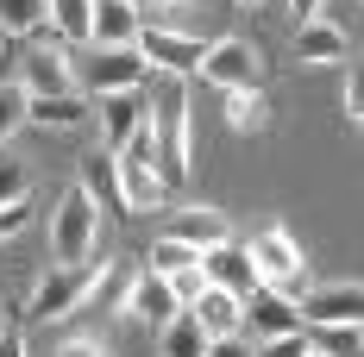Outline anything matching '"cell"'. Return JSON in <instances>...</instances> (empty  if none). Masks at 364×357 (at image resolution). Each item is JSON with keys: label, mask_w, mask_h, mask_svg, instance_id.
Wrapping results in <instances>:
<instances>
[{"label": "cell", "mask_w": 364, "mask_h": 357, "mask_svg": "<svg viewBox=\"0 0 364 357\" xmlns=\"http://www.w3.org/2000/svg\"><path fill=\"white\" fill-rule=\"evenodd\" d=\"M82 188L95 194V207H119V214H126V201H119V170H113V157H88V163H82Z\"/></svg>", "instance_id": "22"}, {"label": "cell", "mask_w": 364, "mask_h": 357, "mask_svg": "<svg viewBox=\"0 0 364 357\" xmlns=\"http://www.w3.org/2000/svg\"><path fill=\"white\" fill-rule=\"evenodd\" d=\"M170 238H182L188 251H214V245L232 238V226H226L220 207H182V214L170 219Z\"/></svg>", "instance_id": "16"}, {"label": "cell", "mask_w": 364, "mask_h": 357, "mask_svg": "<svg viewBox=\"0 0 364 357\" xmlns=\"http://www.w3.org/2000/svg\"><path fill=\"white\" fill-rule=\"evenodd\" d=\"M208 357H257V351L245 345V332H232V339H214V345H208Z\"/></svg>", "instance_id": "32"}, {"label": "cell", "mask_w": 364, "mask_h": 357, "mask_svg": "<svg viewBox=\"0 0 364 357\" xmlns=\"http://www.w3.org/2000/svg\"><path fill=\"white\" fill-rule=\"evenodd\" d=\"M208 44L214 38H195V32H170V26H139V38H132V50L145 57L151 70H164V75H195L201 70V57H208Z\"/></svg>", "instance_id": "5"}, {"label": "cell", "mask_w": 364, "mask_h": 357, "mask_svg": "<svg viewBox=\"0 0 364 357\" xmlns=\"http://www.w3.org/2000/svg\"><path fill=\"white\" fill-rule=\"evenodd\" d=\"M164 282L176 295V307H195V295L208 288V276H201V263H195V270H176V276H164Z\"/></svg>", "instance_id": "28"}, {"label": "cell", "mask_w": 364, "mask_h": 357, "mask_svg": "<svg viewBox=\"0 0 364 357\" xmlns=\"http://www.w3.org/2000/svg\"><path fill=\"white\" fill-rule=\"evenodd\" d=\"M26 219H32V207H26V201H13V207H0V238H13V232H26Z\"/></svg>", "instance_id": "31"}, {"label": "cell", "mask_w": 364, "mask_h": 357, "mask_svg": "<svg viewBox=\"0 0 364 357\" xmlns=\"http://www.w3.org/2000/svg\"><path fill=\"white\" fill-rule=\"evenodd\" d=\"M0 357H26V332L19 326H0Z\"/></svg>", "instance_id": "34"}, {"label": "cell", "mask_w": 364, "mask_h": 357, "mask_svg": "<svg viewBox=\"0 0 364 357\" xmlns=\"http://www.w3.org/2000/svg\"><path fill=\"white\" fill-rule=\"evenodd\" d=\"M57 357H113L107 345H101V339H63V351Z\"/></svg>", "instance_id": "33"}, {"label": "cell", "mask_w": 364, "mask_h": 357, "mask_svg": "<svg viewBox=\"0 0 364 357\" xmlns=\"http://www.w3.org/2000/svg\"><path fill=\"white\" fill-rule=\"evenodd\" d=\"M295 314L308 326H358L364 314V288L358 282H321V288H301L295 295Z\"/></svg>", "instance_id": "9"}, {"label": "cell", "mask_w": 364, "mask_h": 357, "mask_svg": "<svg viewBox=\"0 0 364 357\" xmlns=\"http://www.w3.org/2000/svg\"><path fill=\"white\" fill-rule=\"evenodd\" d=\"M245 257H252V270H257V288H277L289 301L308 288V257H301V245H295L283 226H264L252 245H245Z\"/></svg>", "instance_id": "4"}, {"label": "cell", "mask_w": 364, "mask_h": 357, "mask_svg": "<svg viewBox=\"0 0 364 357\" xmlns=\"http://www.w3.org/2000/svg\"><path fill=\"white\" fill-rule=\"evenodd\" d=\"M26 188H32V170L13 157V150H0V207H13V201H26Z\"/></svg>", "instance_id": "26"}, {"label": "cell", "mask_w": 364, "mask_h": 357, "mask_svg": "<svg viewBox=\"0 0 364 357\" xmlns=\"http://www.w3.org/2000/svg\"><path fill=\"white\" fill-rule=\"evenodd\" d=\"M95 295V263H57L32 288V320H63Z\"/></svg>", "instance_id": "6"}, {"label": "cell", "mask_w": 364, "mask_h": 357, "mask_svg": "<svg viewBox=\"0 0 364 357\" xmlns=\"http://www.w3.org/2000/svg\"><path fill=\"white\" fill-rule=\"evenodd\" d=\"M208 345H214V339L195 326V314H188V307H176L170 320L157 326V351H164V357H208Z\"/></svg>", "instance_id": "19"}, {"label": "cell", "mask_w": 364, "mask_h": 357, "mask_svg": "<svg viewBox=\"0 0 364 357\" xmlns=\"http://www.w3.org/2000/svg\"><path fill=\"white\" fill-rule=\"evenodd\" d=\"M19 126H26V88L19 82H0V144L13 138Z\"/></svg>", "instance_id": "27"}, {"label": "cell", "mask_w": 364, "mask_h": 357, "mask_svg": "<svg viewBox=\"0 0 364 357\" xmlns=\"http://www.w3.org/2000/svg\"><path fill=\"white\" fill-rule=\"evenodd\" d=\"M201 276H208V288L232 295V301H252V295H257V270H252V257H245V245H239V238L201 251Z\"/></svg>", "instance_id": "10"}, {"label": "cell", "mask_w": 364, "mask_h": 357, "mask_svg": "<svg viewBox=\"0 0 364 357\" xmlns=\"http://www.w3.org/2000/svg\"><path fill=\"white\" fill-rule=\"evenodd\" d=\"M239 307H245V301H232V295H220V288H201L188 314H195V326H201L208 339H232V332H245V326H239Z\"/></svg>", "instance_id": "17"}, {"label": "cell", "mask_w": 364, "mask_h": 357, "mask_svg": "<svg viewBox=\"0 0 364 357\" xmlns=\"http://www.w3.org/2000/svg\"><path fill=\"white\" fill-rule=\"evenodd\" d=\"M145 82H151V63L139 50H95L75 75L82 94H126V88H145Z\"/></svg>", "instance_id": "8"}, {"label": "cell", "mask_w": 364, "mask_h": 357, "mask_svg": "<svg viewBox=\"0 0 364 357\" xmlns=\"http://www.w3.org/2000/svg\"><path fill=\"white\" fill-rule=\"evenodd\" d=\"M50 26V0H0V32L6 38H32Z\"/></svg>", "instance_id": "21"}, {"label": "cell", "mask_w": 364, "mask_h": 357, "mask_svg": "<svg viewBox=\"0 0 364 357\" xmlns=\"http://www.w3.org/2000/svg\"><path fill=\"white\" fill-rule=\"evenodd\" d=\"M289 6H295V19L308 26V19H321V6H327V0H289Z\"/></svg>", "instance_id": "35"}, {"label": "cell", "mask_w": 364, "mask_h": 357, "mask_svg": "<svg viewBox=\"0 0 364 357\" xmlns=\"http://www.w3.org/2000/svg\"><path fill=\"white\" fill-rule=\"evenodd\" d=\"M0 326H6V320H0Z\"/></svg>", "instance_id": "38"}, {"label": "cell", "mask_w": 364, "mask_h": 357, "mask_svg": "<svg viewBox=\"0 0 364 357\" xmlns=\"http://www.w3.org/2000/svg\"><path fill=\"white\" fill-rule=\"evenodd\" d=\"M339 113H346V126H358V119H364V88H358V75H346V88H339Z\"/></svg>", "instance_id": "30"}, {"label": "cell", "mask_w": 364, "mask_h": 357, "mask_svg": "<svg viewBox=\"0 0 364 357\" xmlns=\"http://www.w3.org/2000/svg\"><path fill=\"white\" fill-rule=\"evenodd\" d=\"M88 107H95V119H101V144H107V157L145 126V101H139V88H126V94H95Z\"/></svg>", "instance_id": "11"}, {"label": "cell", "mask_w": 364, "mask_h": 357, "mask_svg": "<svg viewBox=\"0 0 364 357\" xmlns=\"http://www.w3.org/2000/svg\"><path fill=\"white\" fill-rule=\"evenodd\" d=\"M226 126H232L239 138H257V132L270 126V101H264V88H232V94H226Z\"/></svg>", "instance_id": "20"}, {"label": "cell", "mask_w": 364, "mask_h": 357, "mask_svg": "<svg viewBox=\"0 0 364 357\" xmlns=\"http://www.w3.org/2000/svg\"><path fill=\"white\" fill-rule=\"evenodd\" d=\"M314 345H308V332H283V339H264V351L257 357H308Z\"/></svg>", "instance_id": "29"}, {"label": "cell", "mask_w": 364, "mask_h": 357, "mask_svg": "<svg viewBox=\"0 0 364 357\" xmlns=\"http://www.w3.org/2000/svg\"><path fill=\"white\" fill-rule=\"evenodd\" d=\"M19 88H26V101H38V94H82V88H75L70 44L50 32V26L26 38V57H19Z\"/></svg>", "instance_id": "3"}, {"label": "cell", "mask_w": 364, "mask_h": 357, "mask_svg": "<svg viewBox=\"0 0 364 357\" xmlns=\"http://www.w3.org/2000/svg\"><path fill=\"white\" fill-rule=\"evenodd\" d=\"M321 357H358L364 351V332L358 326H314V339H308Z\"/></svg>", "instance_id": "25"}, {"label": "cell", "mask_w": 364, "mask_h": 357, "mask_svg": "<svg viewBox=\"0 0 364 357\" xmlns=\"http://www.w3.org/2000/svg\"><path fill=\"white\" fill-rule=\"evenodd\" d=\"M239 326H252L264 339H283V332H301V314H295L289 295H277V288H257L252 301L239 307Z\"/></svg>", "instance_id": "13"}, {"label": "cell", "mask_w": 364, "mask_h": 357, "mask_svg": "<svg viewBox=\"0 0 364 357\" xmlns=\"http://www.w3.org/2000/svg\"><path fill=\"white\" fill-rule=\"evenodd\" d=\"M232 6H245V13H252V6H257V0H232Z\"/></svg>", "instance_id": "36"}, {"label": "cell", "mask_w": 364, "mask_h": 357, "mask_svg": "<svg viewBox=\"0 0 364 357\" xmlns=\"http://www.w3.org/2000/svg\"><path fill=\"white\" fill-rule=\"evenodd\" d=\"M88 13L95 0H50V32L63 44H88Z\"/></svg>", "instance_id": "23"}, {"label": "cell", "mask_w": 364, "mask_h": 357, "mask_svg": "<svg viewBox=\"0 0 364 357\" xmlns=\"http://www.w3.org/2000/svg\"><path fill=\"white\" fill-rule=\"evenodd\" d=\"M308 357H321V351H308Z\"/></svg>", "instance_id": "37"}, {"label": "cell", "mask_w": 364, "mask_h": 357, "mask_svg": "<svg viewBox=\"0 0 364 357\" xmlns=\"http://www.w3.org/2000/svg\"><path fill=\"white\" fill-rule=\"evenodd\" d=\"M88 119V94H38L26 101V126H50V132H70Z\"/></svg>", "instance_id": "18"}, {"label": "cell", "mask_w": 364, "mask_h": 357, "mask_svg": "<svg viewBox=\"0 0 364 357\" xmlns=\"http://www.w3.org/2000/svg\"><path fill=\"white\" fill-rule=\"evenodd\" d=\"M295 57L301 63H346L352 57V38L333 19H308V26H295Z\"/></svg>", "instance_id": "15"}, {"label": "cell", "mask_w": 364, "mask_h": 357, "mask_svg": "<svg viewBox=\"0 0 364 357\" xmlns=\"http://www.w3.org/2000/svg\"><path fill=\"white\" fill-rule=\"evenodd\" d=\"M151 126V150H157V182L176 194L182 182H188V157H195V126H188V94H182V82H170L164 94H157V107L145 113Z\"/></svg>", "instance_id": "1"}, {"label": "cell", "mask_w": 364, "mask_h": 357, "mask_svg": "<svg viewBox=\"0 0 364 357\" xmlns=\"http://www.w3.org/2000/svg\"><path fill=\"white\" fill-rule=\"evenodd\" d=\"M195 263H201V251H188L182 238H170V232L151 245V276H176V270H195Z\"/></svg>", "instance_id": "24"}, {"label": "cell", "mask_w": 364, "mask_h": 357, "mask_svg": "<svg viewBox=\"0 0 364 357\" xmlns=\"http://www.w3.org/2000/svg\"><path fill=\"white\" fill-rule=\"evenodd\" d=\"M119 314H126V320H145V326H164L170 314H176V295H170L164 276H151V270H145V276H132V282H126Z\"/></svg>", "instance_id": "14"}, {"label": "cell", "mask_w": 364, "mask_h": 357, "mask_svg": "<svg viewBox=\"0 0 364 357\" xmlns=\"http://www.w3.org/2000/svg\"><path fill=\"white\" fill-rule=\"evenodd\" d=\"M201 75L214 82L220 94H232V88H264V57H257V44H245V38H214L208 57H201Z\"/></svg>", "instance_id": "7"}, {"label": "cell", "mask_w": 364, "mask_h": 357, "mask_svg": "<svg viewBox=\"0 0 364 357\" xmlns=\"http://www.w3.org/2000/svg\"><path fill=\"white\" fill-rule=\"evenodd\" d=\"M132 38H139L132 0H95V13H88V44H95V50H132Z\"/></svg>", "instance_id": "12"}, {"label": "cell", "mask_w": 364, "mask_h": 357, "mask_svg": "<svg viewBox=\"0 0 364 357\" xmlns=\"http://www.w3.org/2000/svg\"><path fill=\"white\" fill-rule=\"evenodd\" d=\"M95 238H101V207L82 182H70L63 201H57V219H50V257L57 263H88Z\"/></svg>", "instance_id": "2"}]
</instances>
